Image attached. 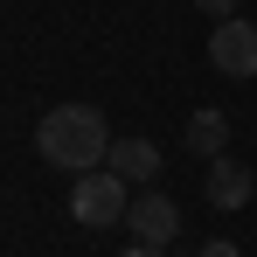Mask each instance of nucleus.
<instances>
[{
	"label": "nucleus",
	"instance_id": "f257e3e1",
	"mask_svg": "<svg viewBox=\"0 0 257 257\" xmlns=\"http://www.w3.org/2000/svg\"><path fill=\"white\" fill-rule=\"evenodd\" d=\"M35 153L49 167H63V174H90V167H104V153H111V125L90 104H56L35 125Z\"/></svg>",
	"mask_w": 257,
	"mask_h": 257
},
{
	"label": "nucleus",
	"instance_id": "f03ea898",
	"mask_svg": "<svg viewBox=\"0 0 257 257\" xmlns=\"http://www.w3.org/2000/svg\"><path fill=\"white\" fill-rule=\"evenodd\" d=\"M125 209H132V181H118L111 167H90V174H77V188H70V215H77L84 229L125 222Z\"/></svg>",
	"mask_w": 257,
	"mask_h": 257
},
{
	"label": "nucleus",
	"instance_id": "7ed1b4c3",
	"mask_svg": "<svg viewBox=\"0 0 257 257\" xmlns=\"http://www.w3.org/2000/svg\"><path fill=\"white\" fill-rule=\"evenodd\" d=\"M125 229L139 236V243H153V250H167L174 236H181V209H174V195H132V209H125Z\"/></svg>",
	"mask_w": 257,
	"mask_h": 257
},
{
	"label": "nucleus",
	"instance_id": "20e7f679",
	"mask_svg": "<svg viewBox=\"0 0 257 257\" xmlns=\"http://www.w3.org/2000/svg\"><path fill=\"white\" fill-rule=\"evenodd\" d=\"M209 63L222 70V77H257V28L250 21H215V35H209Z\"/></svg>",
	"mask_w": 257,
	"mask_h": 257
},
{
	"label": "nucleus",
	"instance_id": "39448f33",
	"mask_svg": "<svg viewBox=\"0 0 257 257\" xmlns=\"http://www.w3.org/2000/svg\"><path fill=\"white\" fill-rule=\"evenodd\" d=\"M104 167L118 174V181H132V188H153V174H160V146H153V139H111Z\"/></svg>",
	"mask_w": 257,
	"mask_h": 257
},
{
	"label": "nucleus",
	"instance_id": "423d86ee",
	"mask_svg": "<svg viewBox=\"0 0 257 257\" xmlns=\"http://www.w3.org/2000/svg\"><path fill=\"white\" fill-rule=\"evenodd\" d=\"M202 188H209V202H215V209H243L257 181H250V167H236V160L222 153V160H209V181H202Z\"/></svg>",
	"mask_w": 257,
	"mask_h": 257
},
{
	"label": "nucleus",
	"instance_id": "0eeeda50",
	"mask_svg": "<svg viewBox=\"0 0 257 257\" xmlns=\"http://www.w3.org/2000/svg\"><path fill=\"white\" fill-rule=\"evenodd\" d=\"M188 153L195 160H222L229 153V111H195L188 118Z\"/></svg>",
	"mask_w": 257,
	"mask_h": 257
},
{
	"label": "nucleus",
	"instance_id": "6e6552de",
	"mask_svg": "<svg viewBox=\"0 0 257 257\" xmlns=\"http://www.w3.org/2000/svg\"><path fill=\"white\" fill-rule=\"evenodd\" d=\"M195 7H202L209 21H229V14H236V0H195Z\"/></svg>",
	"mask_w": 257,
	"mask_h": 257
},
{
	"label": "nucleus",
	"instance_id": "1a4fd4ad",
	"mask_svg": "<svg viewBox=\"0 0 257 257\" xmlns=\"http://www.w3.org/2000/svg\"><path fill=\"white\" fill-rule=\"evenodd\" d=\"M202 257H243V250H236V243H222V236H215V243H202Z\"/></svg>",
	"mask_w": 257,
	"mask_h": 257
},
{
	"label": "nucleus",
	"instance_id": "9d476101",
	"mask_svg": "<svg viewBox=\"0 0 257 257\" xmlns=\"http://www.w3.org/2000/svg\"><path fill=\"white\" fill-rule=\"evenodd\" d=\"M118 257H167V250H153V243H132V250H118Z\"/></svg>",
	"mask_w": 257,
	"mask_h": 257
}]
</instances>
